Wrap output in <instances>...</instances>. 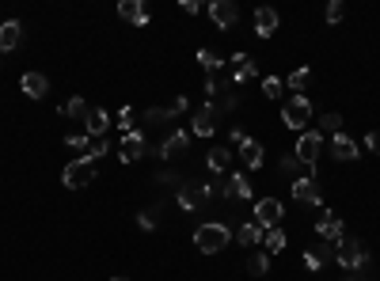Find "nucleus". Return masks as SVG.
Masks as SVG:
<instances>
[{
  "instance_id": "obj_10",
  "label": "nucleus",
  "mask_w": 380,
  "mask_h": 281,
  "mask_svg": "<svg viewBox=\"0 0 380 281\" xmlns=\"http://www.w3.org/2000/svg\"><path fill=\"white\" fill-rule=\"evenodd\" d=\"M118 156H122V164H133L145 156V133L141 129H129V133L122 137V145H118Z\"/></svg>"
},
{
  "instance_id": "obj_7",
  "label": "nucleus",
  "mask_w": 380,
  "mask_h": 281,
  "mask_svg": "<svg viewBox=\"0 0 380 281\" xmlns=\"http://www.w3.org/2000/svg\"><path fill=\"white\" fill-rule=\"evenodd\" d=\"M282 213H285V205L277 198H258L255 202V224H263V232L282 228Z\"/></svg>"
},
{
  "instance_id": "obj_15",
  "label": "nucleus",
  "mask_w": 380,
  "mask_h": 281,
  "mask_svg": "<svg viewBox=\"0 0 380 281\" xmlns=\"http://www.w3.org/2000/svg\"><path fill=\"white\" fill-rule=\"evenodd\" d=\"M20 42H23V23L20 20H4V23H0V53L15 50Z\"/></svg>"
},
{
  "instance_id": "obj_32",
  "label": "nucleus",
  "mask_w": 380,
  "mask_h": 281,
  "mask_svg": "<svg viewBox=\"0 0 380 281\" xmlns=\"http://www.w3.org/2000/svg\"><path fill=\"white\" fill-rule=\"evenodd\" d=\"M320 129L335 137V133H342V118H339V115H323V118H320Z\"/></svg>"
},
{
  "instance_id": "obj_14",
  "label": "nucleus",
  "mask_w": 380,
  "mask_h": 281,
  "mask_svg": "<svg viewBox=\"0 0 380 281\" xmlns=\"http://www.w3.org/2000/svg\"><path fill=\"white\" fill-rule=\"evenodd\" d=\"M331 152H335V160H342V164H354L358 160V140L354 137H346V133H335L331 137Z\"/></svg>"
},
{
  "instance_id": "obj_37",
  "label": "nucleus",
  "mask_w": 380,
  "mask_h": 281,
  "mask_svg": "<svg viewBox=\"0 0 380 281\" xmlns=\"http://www.w3.org/2000/svg\"><path fill=\"white\" fill-rule=\"evenodd\" d=\"M365 148L373 156H380V129H369V133H365Z\"/></svg>"
},
{
  "instance_id": "obj_31",
  "label": "nucleus",
  "mask_w": 380,
  "mask_h": 281,
  "mask_svg": "<svg viewBox=\"0 0 380 281\" xmlns=\"http://www.w3.org/2000/svg\"><path fill=\"white\" fill-rule=\"evenodd\" d=\"M65 145H69L72 152H84V156H88V148H91V137H88V133H72V137H65Z\"/></svg>"
},
{
  "instance_id": "obj_2",
  "label": "nucleus",
  "mask_w": 380,
  "mask_h": 281,
  "mask_svg": "<svg viewBox=\"0 0 380 281\" xmlns=\"http://www.w3.org/2000/svg\"><path fill=\"white\" fill-rule=\"evenodd\" d=\"M282 122H285V129L304 133V129H308V122H312V103L304 99V96H289V99L282 103Z\"/></svg>"
},
{
  "instance_id": "obj_30",
  "label": "nucleus",
  "mask_w": 380,
  "mask_h": 281,
  "mask_svg": "<svg viewBox=\"0 0 380 281\" xmlns=\"http://www.w3.org/2000/svg\"><path fill=\"white\" fill-rule=\"evenodd\" d=\"M198 61H202V69H206V72H221V69H225V61H221L213 50H198Z\"/></svg>"
},
{
  "instance_id": "obj_9",
  "label": "nucleus",
  "mask_w": 380,
  "mask_h": 281,
  "mask_svg": "<svg viewBox=\"0 0 380 281\" xmlns=\"http://www.w3.org/2000/svg\"><path fill=\"white\" fill-rule=\"evenodd\" d=\"M209 20L221 27V31H228V27H236L240 20V8L232 4V0H213L209 4Z\"/></svg>"
},
{
  "instance_id": "obj_21",
  "label": "nucleus",
  "mask_w": 380,
  "mask_h": 281,
  "mask_svg": "<svg viewBox=\"0 0 380 281\" xmlns=\"http://www.w3.org/2000/svg\"><path fill=\"white\" fill-rule=\"evenodd\" d=\"M228 65H232V80L236 84H244V80H251L255 77V61L251 58H247V53H232V61H228Z\"/></svg>"
},
{
  "instance_id": "obj_43",
  "label": "nucleus",
  "mask_w": 380,
  "mask_h": 281,
  "mask_svg": "<svg viewBox=\"0 0 380 281\" xmlns=\"http://www.w3.org/2000/svg\"><path fill=\"white\" fill-rule=\"evenodd\" d=\"M114 281H129V277H114Z\"/></svg>"
},
{
  "instance_id": "obj_6",
  "label": "nucleus",
  "mask_w": 380,
  "mask_h": 281,
  "mask_svg": "<svg viewBox=\"0 0 380 281\" xmlns=\"http://www.w3.org/2000/svg\"><path fill=\"white\" fill-rule=\"evenodd\" d=\"M209 198H213V186L209 183H183L179 186V209L183 213H198Z\"/></svg>"
},
{
  "instance_id": "obj_33",
  "label": "nucleus",
  "mask_w": 380,
  "mask_h": 281,
  "mask_svg": "<svg viewBox=\"0 0 380 281\" xmlns=\"http://www.w3.org/2000/svg\"><path fill=\"white\" fill-rule=\"evenodd\" d=\"M103 152H110V145L103 137H91V148H88V160H103Z\"/></svg>"
},
{
  "instance_id": "obj_16",
  "label": "nucleus",
  "mask_w": 380,
  "mask_h": 281,
  "mask_svg": "<svg viewBox=\"0 0 380 281\" xmlns=\"http://www.w3.org/2000/svg\"><path fill=\"white\" fill-rule=\"evenodd\" d=\"M20 88H23V96H27V99H42L46 91H50V80H46L42 72H23Z\"/></svg>"
},
{
  "instance_id": "obj_34",
  "label": "nucleus",
  "mask_w": 380,
  "mask_h": 281,
  "mask_svg": "<svg viewBox=\"0 0 380 281\" xmlns=\"http://www.w3.org/2000/svg\"><path fill=\"white\" fill-rule=\"evenodd\" d=\"M263 96H266V99H282V80H277V77H266V80H263Z\"/></svg>"
},
{
  "instance_id": "obj_1",
  "label": "nucleus",
  "mask_w": 380,
  "mask_h": 281,
  "mask_svg": "<svg viewBox=\"0 0 380 281\" xmlns=\"http://www.w3.org/2000/svg\"><path fill=\"white\" fill-rule=\"evenodd\" d=\"M228 240H232V232H228L221 221H206V224L194 228V243H198L202 255H217L221 247H228Z\"/></svg>"
},
{
  "instance_id": "obj_42",
  "label": "nucleus",
  "mask_w": 380,
  "mask_h": 281,
  "mask_svg": "<svg viewBox=\"0 0 380 281\" xmlns=\"http://www.w3.org/2000/svg\"><path fill=\"white\" fill-rule=\"evenodd\" d=\"M187 107H190V103H187V99H183V96H179V99H175V103H171V110H175V115H183V110H187Z\"/></svg>"
},
{
  "instance_id": "obj_8",
  "label": "nucleus",
  "mask_w": 380,
  "mask_h": 281,
  "mask_svg": "<svg viewBox=\"0 0 380 281\" xmlns=\"http://www.w3.org/2000/svg\"><path fill=\"white\" fill-rule=\"evenodd\" d=\"M316 236L323 240V243H339L346 232H342V217L339 213H331V209H323V217L316 221Z\"/></svg>"
},
{
  "instance_id": "obj_17",
  "label": "nucleus",
  "mask_w": 380,
  "mask_h": 281,
  "mask_svg": "<svg viewBox=\"0 0 380 281\" xmlns=\"http://www.w3.org/2000/svg\"><path fill=\"white\" fill-rule=\"evenodd\" d=\"M277 23H282V20H277L274 8H258V12H255V34H258V39H270V34L277 31Z\"/></svg>"
},
{
  "instance_id": "obj_4",
  "label": "nucleus",
  "mask_w": 380,
  "mask_h": 281,
  "mask_svg": "<svg viewBox=\"0 0 380 281\" xmlns=\"http://www.w3.org/2000/svg\"><path fill=\"white\" fill-rule=\"evenodd\" d=\"M335 262L342 270H365L369 266V255H365V247L354 240V236H342L335 243Z\"/></svg>"
},
{
  "instance_id": "obj_13",
  "label": "nucleus",
  "mask_w": 380,
  "mask_h": 281,
  "mask_svg": "<svg viewBox=\"0 0 380 281\" xmlns=\"http://www.w3.org/2000/svg\"><path fill=\"white\" fill-rule=\"evenodd\" d=\"M293 198H296V202H304V205H320L316 175H301V179H293Z\"/></svg>"
},
{
  "instance_id": "obj_19",
  "label": "nucleus",
  "mask_w": 380,
  "mask_h": 281,
  "mask_svg": "<svg viewBox=\"0 0 380 281\" xmlns=\"http://www.w3.org/2000/svg\"><path fill=\"white\" fill-rule=\"evenodd\" d=\"M118 15L129 20V23H137V27L148 23V8L141 4V0H122V4H118Z\"/></svg>"
},
{
  "instance_id": "obj_39",
  "label": "nucleus",
  "mask_w": 380,
  "mask_h": 281,
  "mask_svg": "<svg viewBox=\"0 0 380 281\" xmlns=\"http://www.w3.org/2000/svg\"><path fill=\"white\" fill-rule=\"evenodd\" d=\"M118 126H122L126 133L133 129V110H129V107H122V115H118Z\"/></svg>"
},
{
  "instance_id": "obj_5",
  "label": "nucleus",
  "mask_w": 380,
  "mask_h": 281,
  "mask_svg": "<svg viewBox=\"0 0 380 281\" xmlns=\"http://www.w3.org/2000/svg\"><path fill=\"white\" fill-rule=\"evenodd\" d=\"M320 152H323V137H320V129H304L301 137H296V148H293V156L301 160L304 167H312L316 171V160H320Z\"/></svg>"
},
{
  "instance_id": "obj_3",
  "label": "nucleus",
  "mask_w": 380,
  "mask_h": 281,
  "mask_svg": "<svg viewBox=\"0 0 380 281\" xmlns=\"http://www.w3.org/2000/svg\"><path fill=\"white\" fill-rule=\"evenodd\" d=\"M91 179H96V160H88V156L69 160V164H65V171H61V183L69 186V190H84Z\"/></svg>"
},
{
  "instance_id": "obj_38",
  "label": "nucleus",
  "mask_w": 380,
  "mask_h": 281,
  "mask_svg": "<svg viewBox=\"0 0 380 281\" xmlns=\"http://www.w3.org/2000/svg\"><path fill=\"white\" fill-rule=\"evenodd\" d=\"M304 266H308L312 274H316V270H323V259L316 255V251H304Z\"/></svg>"
},
{
  "instance_id": "obj_18",
  "label": "nucleus",
  "mask_w": 380,
  "mask_h": 281,
  "mask_svg": "<svg viewBox=\"0 0 380 281\" xmlns=\"http://www.w3.org/2000/svg\"><path fill=\"white\" fill-rule=\"evenodd\" d=\"M107 126H110V115H107L103 107H91L88 118H84V133H88V137H103Z\"/></svg>"
},
{
  "instance_id": "obj_25",
  "label": "nucleus",
  "mask_w": 380,
  "mask_h": 281,
  "mask_svg": "<svg viewBox=\"0 0 380 281\" xmlns=\"http://www.w3.org/2000/svg\"><path fill=\"white\" fill-rule=\"evenodd\" d=\"M206 164H209V171H228V164H232V152L228 148H209V156H206Z\"/></svg>"
},
{
  "instance_id": "obj_35",
  "label": "nucleus",
  "mask_w": 380,
  "mask_h": 281,
  "mask_svg": "<svg viewBox=\"0 0 380 281\" xmlns=\"http://www.w3.org/2000/svg\"><path fill=\"white\" fill-rule=\"evenodd\" d=\"M342 15H346V4H342V0H331L327 4V23H342Z\"/></svg>"
},
{
  "instance_id": "obj_29",
  "label": "nucleus",
  "mask_w": 380,
  "mask_h": 281,
  "mask_svg": "<svg viewBox=\"0 0 380 281\" xmlns=\"http://www.w3.org/2000/svg\"><path fill=\"white\" fill-rule=\"evenodd\" d=\"M137 224H141L145 232H152L156 224H160V205H148V209H141V213H137Z\"/></svg>"
},
{
  "instance_id": "obj_27",
  "label": "nucleus",
  "mask_w": 380,
  "mask_h": 281,
  "mask_svg": "<svg viewBox=\"0 0 380 281\" xmlns=\"http://www.w3.org/2000/svg\"><path fill=\"white\" fill-rule=\"evenodd\" d=\"M285 84H289V91H293V96H304V88L312 84V69H293Z\"/></svg>"
},
{
  "instance_id": "obj_26",
  "label": "nucleus",
  "mask_w": 380,
  "mask_h": 281,
  "mask_svg": "<svg viewBox=\"0 0 380 281\" xmlns=\"http://www.w3.org/2000/svg\"><path fill=\"white\" fill-rule=\"evenodd\" d=\"M266 270H270V255H266V251H251V255H247V274L263 277Z\"/></svg>"
},
{
  "instance_id": "obj_23",
  "label": "nucleus",
  "mask_w": 380,
  "mask_h": 281,
  "mask_svg": "<svg viewBox=\"0 0 380 281\" xmlns=\"http://www.w3.org/2000/svg\"><path fill=\"white\" fill-rule=\"evenodd\" d=\"M190 145V133H183V129H175V133L168 137V140H164V145H160V156H179L183 152V148H187Z\"/></svg>"
},
{
  "instance_id": "obj_20",
  "label": "nucleus",
  "mask_w": 380,
  "mask_h": 281,
  "mask_svg": "<svg viewBox=\"0 0 380 281\" xmlns=\"http://www.w3.org/2000/svg\"><path fill=\"white\" fill-rule=\"evenodd\" d=\"M240 156H244V164H247V171H258V167H263V145H258V140H251L247 137L244 145H240Z\"/></svg>"
},
{
  "instance_id": "obj_24",
  "label": "nucleus",
  "mask_w": 380,
  "mask_h": 281,
  "mask_svg": "<svg viewBox=\"0 0 380 281\" xmlns=\"http://www.w3.org/2000/svg\"><path fill=\"white\" fill-rule=\"evenodd\" d=\"M285 243H289V240H285V232H282V228H270V232L263 236V251H266V255H282Z\"/></svg>"
},
{
  "instance_id": "obj_41",
  "label": "nucleus",
  "mask_w": 380,
  "mask_h": 281,
  "mask_svg": "<svg viewBox=\"0 0 380 281\" xmlns=\"http://www.w3.org/2000/svg\"><path fill=\"white\" fill-rule=\"evenodd\" d=\"M156 183H168L171 186V183H179V175H175V171H160V179H156Z\"/></svg>"
},
{
  "instance_id": "obj_22",
  "label": "nucleus",
  "mask_w": 380,
  "mask_h": 281,
  "mask_svg": "<svg viewBox=\"0 0 380 281\" xmlns=\"http://www.w3.org/2000/svg\"><path fill=\"white\" fill-rule=\"evenodd\" d=\"M263 236H266V232H263V224H255V221H247V224H240V232H236V240L240 243H244V247H258V243H263Z\"/></svg>"
},
{
  "instance_id": "obj_28",
  "label": "nucleus",
  "mask_w": 380,
  "mask_h": 281,
  "mask_svg": "<svg viewBox=\"0 0 380 281\" xmlns=\"http://www.w3.org/2000/svg\"><path fill=\"white\" fill-rule=\"evenodd\" d=\"M88 103L84 99H80V96H72L69 103H61V115H69V118H88Z\"/></svg>"
},
{
  "instance_id": "obj_40",
  "label": "nucleus",
  "mask_w": 380,
  "mask_h": 281,
  "mask_svg": "<svg viewBox=\"0 0 380 281\" xmlns=\"http://www.w3.org/2000/svg\"><path fill=\"white\" fill-rule=\"evenodd\" d=\"M179 8H183L187 15H198V12H202V4H198V0H179Z\"/></svg>"
},
{
  "instance_id": "obj_11",
  "label": "nucleus",
  "mask_w": 380,
  "mask_h": 281,
  "mask_svg": "<svg viewBox=\"0 0 380 281\" xmlns=\"http://www.w3.org/2000/svg\"><path fill=\"white\" fill-rule=\"evenodd\" d=\"M221 198L236 202V198H251V183H247L244 171H232L225 183H221Z\"/></svg>"
},
{
  "instance_id": "obj_12",
  "label": "nucleus",
  "mask_w": 380,
  "mask_h": 281,
  "mask_svg": "<svg viewBox=\"0 0 380 281\" xmlns=\"http://www.w3.org/2000/svg\"><path fill=\"white\" fill-rule=\"evenodd\" d=\"M217 115H221V103L202 107L198 115H194V133H198V137H213V129H217Z\"/></svg>"
},
{
  "instance_id": "obj_36",
  "label": "nucleus",
  "mask_w": 380,
  "mask_h": 281,
  "mask_svg": "<svg viewBox=\"0 0 380 281\" xmlns=\"http://www.w3.org/2000/svg\"><path fill=\"white\" fill-rule=\"evenodd\" d=\"M301 167H304V164L296 160V156H282V171H285V175H296ZM296 179H301V175H296Z\"/></svg>"
}]
</instances>
